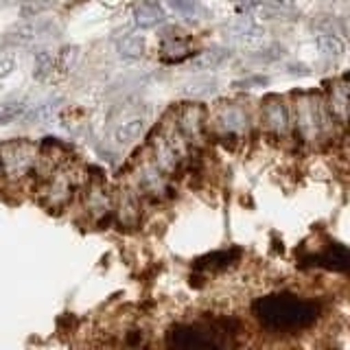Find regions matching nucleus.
<instances>
[{
	"mask_svg": "<svg viewBox=\"0 0 350 350\" xmlns=\"http://www.w3.org/2000/svg\"><path fill=\"white\" fill-rule=\"evenodd\" d=\"M258 322L276 333L300 331L317 320V306L295 295H267L254 302Z\"/></svg>",
	"mask_w": 350,
	"mask_h": 350,
	"instance_id": "1",
	"label": "nucleus"
},
{
	"mask_svg": "<svg viewBox=\"0 0 350 350\" xmlns=\"http://www.w3.org/2000/svg\"><path fill=\"white\" fill-rule=\"evenodd\" d=\"M153 162L162 173H173L180 167V162L186 153V138L180 134V129L173 125H167L162 131H158L151 140Z\"/></svg>",
	"mask_w": 350,
	"mask_h": 350,
	"instance_id": "2",
	"label": "nucleus"
},
{
	"mask_svg": "<svg viewBox=\"0 0 350 350\" xmlns=\"http://www.w3.org/2000/svg\"><path fill=\"white\" fill-rule=\"evenodd\" d=\"M295 125H298L302 140L306 142L322 138V134L328 129V114L320 98L309 94L295 98Z\"/></svg>",
	"mask_w": 350,
	"mask_h": 350,
	"instance_id": "3",
	"label": "nucleus"
},
{
	"mask_svg": "<svg viewBox=\"0 0 350 350\" xmlns=\"http://www.w3.org/2000/svg\"><path fill=\"white\" fill-rule=\"evenodd\" d=\"M36 160H38V149L31 142L16 140L0 147V167H3V173L9 180H22L36 167Z\"/></svg>",
	"mask_w": 350,
	"mask_h": 350,
	"instance_id": "4",
	"label": "nucleus"
},
{
	"mask_svg": "<svg viewBox=\"0 0 350 350\" xmlns=\"http://www.w3.org/2000/svg\"><path fill=\"white\" fill-rule=\"evenodd\" d=\"M228 342L219 337V333L211 331V328L204 326H191V324H182L175 326L169 333V346L175 348H224Z\"/></svg>",
	"mask_w": 350,
	"mask_h": 350,
	"instance_id": "5",
	"label": "nucleus"
},
{
	"mask_svg": "<svg viewBox=\"0 0 350 350\" xmlns=\"http://www.w3.org/2000/svg\"><path fill=\"white\" fill-rule=\"evenodd\" d=\"M53 33H59V27L55 25V22L31 18L29 22H25V25L11 29L5 36V44H9V46H29V44L38 42L46 36H53Z\"/></svg>",
	"mask_w": 350,
	"mask_h": 350,
	"instance_id": "6",
	"label": "nucleus"
},
{
	"mask_svg": "<svg viewBox=\"0 0 350 350\" xmlns=\"http://www.w3.org/2000/svg\"><path fill=\"white\" fill-rule=\"evenodd\" d=\"M204 123H206L204 109L195 103L184 105L178 112V118H175V127H178L180 134L191 142H200V138L204 136V127H206Z\"/></svg>",
	"mask_w": 350,
	"mask_h": 350,
	"instance_id": "7",
	"label": "nucleus"
},
{
	"mask_svg": "<svg viewBox=\"0 0 350 350\" xmlns=\"http://www.w3.org/2000/svg\"><path fill=\"white\" fill-rule=\"evenodd\" d=\"M215 123L224 134H243L247 129V112L237 103H228L217 109Z\"/></svg>",
	"mask_w": 350,
	"mask_h": 350,
	"instance_id": "8",
	"label": "nucleus"
},
{
	"mask_svg": "<svg viewBox=\"0 0 350 350\" xmlns=\"http://www.w3.org/2000/svg\"><path fill=\"white\" fill-rule=\"evenodd\" d=\"M262 123L271 131V134L282 136L289 129V112L280 98L271 96L262 103Z\"/></svg>",
	"mask_w": 350,
	"mask_h": 350,
	"instance_id": "9",
	"label": "nucleus"
},
{
	"mask_svg": "<svg viewBox=\"0 0 350 350\" xmlns=\"http://www.w3.org/2000/svg\"><path fill=\"white\" fill-rule=\"evenodd\" d=\"M138 186L142 191L153 193V195H162L167 191V180H164V173L156 167L153 160H145L136 171Z\"/></svg>",
	"mask_w": 350,
	"mask_h": 350,
	"instance_id": "10",
	"label": "nucleus"
},
{
	"mask_svg": "<svg viewBox=\"0 0 350 350\" xmlns=\"http://www.w3.org/2000/svg\"><path fill=\"white\" fill-rule=\"evenodd\" d=\"M118 221L125 228H136L140 221V202L136 191L123 189L118 197Z\"/></svg>",
	"mask_w": 350,
	"mask_h": 350,
	"instance_id": "11",
	"label": "nucleus"
},
{
	"mask_svg": "<svg viewBox=\"0 0 350 350\" xmlns=\"http://www.w3.org/2000/svg\"><path fill=\"white\" fill-rule=\"evenodd\" d=\"M228 57H230V51L224 49V46L206 49L204 53L197 55L195 59H191L189 72H211V70L219 68V66H221Z\"/></svg>",
	"mask_w": 350,
	"mask_h": 350,
	"instance_id": "12",
	"label": "nucleus"
},
{
	"mask_svg": "<svg viewBox=\"0 0 350 350\" xmlns=\"http://www.w3.org/2000/svg\"><path fill=\"white\" fill-rule=\"evenodd\" d=\"M145 127H147L145 118H140V116L127 118V120H123V123L116 125L112 140L116 142L118 147H127V145L136 142L142 134H145Z\"/></svg>",
	"mask_w": 350,
	"mask_h": 350,
	"instance_id": "13",
	"label": "nucleus"
},
{
	"mask_svg": "<svg viewBox=\"0 0 350 350\" xmlns=\"http://www.w3.org/2000/svg\"><path fill=\"white\" fill-rule=\"evenodd\" d=\"M328 109H331V114L339 120V123H346L348 120V83H346V79H339L331 85Z\"/></svg>",
	"mask_w": 350,
	"mask_h": 350,
	"instance_id": "14",
	"label": "nucleus"
},
{
	"mask_svg": "<svg viewBox=\"0 0 350 350\" xmlns=\"http://www.w3.org/2000/svg\"><path fill=\"white\" fill-rule=\"evenodd\" d=\"M70 195H72V180L68 178V173H57L46 189L49 204L51 206H64L70 200Z\"/></svg>",
	"mask_w": 350,
	"mask_h": 350,
	"instance_id": "15",
	"label": "nucleus"
},
{
	"mask_svg": "<svg viewBox=\"0 0 350 350\" xmlns=\"http://www.w3.org/2000/svg\"><path fill=\"white\" fill-rule=\"evenodd\" d=\"M164 18H167V14H164V9L156 3H142L134 11V22L138 29H153L162 25Z\"/></svg>",
	"mask_w": 350,
	"mask_h": 350,
	"instance_id": "16",
	"label": "nucleus"
},
{
	"mask_svg": "<svg viewBox=\"0 0 350 350\" xmlns=\"http://www.w3.org/2000/svg\"><path fill=\"white\" fill-rule=\"evenodd\" d=\"M62 103V98H46V101H42L38 105H33L31 109L27 107L25 116H22V120H25L27 125H36V123H44V120L53 118V114L57 112V107Z\"/></svg>",
	"mask_w": 350,
	"mask_h": 350,
	"instance_id": "17",
	"label": "nucleus"
},
{
	"mask_svg": "<svg viewBox=\"0 0 350 350\" xmlns=\"http://www.w3.org/2000/svg\"><path fill=\"white\" fill-rule=\"evenodd\" d=\"M226 33L230 38H237V40H250V38H258L262 36V27L256 25L254 20H250V18H241L237 22H232V25H228L226 27Z\"/></svg>",
	"mask_w": 350,
	"mask_h": 350,
	"instance_id": "18",
	"label": "nucleus"
},
{
	"mask_svg": "<svg viewBox=\"0 0 350 350\" xmlns=\"http://www.w3.org/2000/svg\"><path fill=\"white\" fill-rule=\"evenodd\" d=\"M317 49H320V53L326 59H333V62L342 59L346 53L344 42L339 40V36H335V33H322V36L317 38Z\"/></svg>",
	"mask_w": 350,
	"mask_h": 350,
	"instance_id": "19",
	"label": "nucleus"
},
{
	"mask_svg": "<svg viewBox=\"0 0 350 350\" xmlns=\"http://www.w3.org/2000/svg\"><path fill=\"white\" fill-rule=\"evenodd\" d=\"M116 51L123 59H140L145 55V38L127 36L116 44Z\"/></svg>",
	"mask_w": 350,
	"mask_h": 350,
	"instance_id": "20",
	"label": "nucleus"
},
{
	"mask_svg": "<svg viewBox=\"0 0 350 350\" xmlns=\"http://www.w3.org/2000/svg\"><path fill=\"white\" fill-rule=\"evenodd\" d=\"M85 208L90 211L92 215H105L109 211V197L105 195L103 189H98V186H92L90 191L85 195Z\"/></svg>",
	"mask_w": 350,
	"mask_h": 350,
	"instance_id": "21",
	"label": "nucleus"
},
{
	"mask_svg": "<svg viewBox=\"0 0 350 350\" xmlns=\"http://www.w3.org/2000/svg\"><path fill=\"white\" fill-rule=\"evenodd\" d=\"M55 62H57V55H55L53 51H49V49L38 51L36 64H33V75H36L38 79H46L55 68Z\"/></svg>",
	"mask_w": 350,
	"mask_h": 350,
	"instance_id": "22",
	"label": "nucleus"
},
{
	"mask_svg": "<svg viewBox=\"0 0 350 350\" xmlns=\"http://www.w3.org/2000/svg\"><path fill=\"white\" fill-rule=\"evenodd\" d=\"M27 107L29 105L25 101H11V103L0 105V127L11 125V123H16V120H20L22 116H25Z\"/></svg>",
	"mask_w": 350,
	"mask_h": 350,
	"instance_id": "23",
	"label": "nucleus"
},
{
	"mask_svg": "<svg viewBox=\"0 0 350 350\" xmlns=\"http://www.w3.org/2000/svg\"><path fill=\"white\" fill-rule=\"evenodd\" d=\"M55 3L57 0H22V5H20V16L22 18H38L42 14H46L49 9L55 7Z\"/></svg>",
	"mask_w": 350,
	"mask_h": 350,
	"instance_id": "24",
	"label": "nucleus"
},
{
	"mask_svg": "<svg viewBox=\"0 0 350 350\" xmlns=\"http://www.w3.org/2000/svg\"><path fill=\"white\" fill-rule=\"evenodd\" d=\"M320 260H322V265H326V267L346 269L348 267V250L344 245H333Z\"/></svg>",
	"mask_w": 350,
	"mask_h": 350,
	"instance_id": "25",
	"label": "nucleus"
},
{
	"mask_svg": "<svg viewBox=\"0 0 350 350\" xmlns=\"http://www.w3.org/2000/svg\"><path fill=\"white\" fill-rule=\"evenodd\" d=\"M282 57H284V46H280V44H269V46H262L254 55H250V59L258 64H273Z\"/></svg>",
	"mask_w": 350,
	"mask_h": 350,
	"instance_id": "26",
	"label": "nucleus"
},
{
	"mask_svg": "<svg viewBox=\"0 0 350 350\" xmlns=\"http://www.w3.org/2000/svg\"><path fill=\"white\" fill-rule=\"evenodd\" d=\"M217 90V81L215 79H200V81H193L184 88V94L186 96H208Z\"/></svg>",
	"mask_w": 350,
	"mask_h": 350,
	"instance_id": "27",
	"label": "nucleus"
},
{
	"mask_svg": "<svg viewBox=\"0 0 350 350\" xmlns=\"http://www.w3.org/2000/svg\"><path fill=\"white\" fill-rule=\"evenodd\" d=\"M167 5L175 11V14H182V16H197L202 11L197 0H167Z\"/></svg>",
	"mask_w": 350,
	"mask_h": 350,
	"instance_id": "28",
	"label": "nucleus"
},
{
	"mask_svg": "<svg viewBox=\"0 0 350 350\" xmlns=\"http://www.w3.org/2000/svg\"><path fill=\"white\" fill-rule=\"evenodd\" d=\"M162 53L164 57H184L186 53H189V44L182 42V40H164L162 44Z\"/></svg>",
	"mask_w": 350,
	"mask_h": 350,
	"instance_id": "29",
	"label": "nucleus"
},
{
	"mask_svg": "<svg viewBox=\"0 0 350 350\" xmlns=\"http://www.w3.org/2000/svg\"><path fill=\"white\" fill-rule=\"evenodd\" d=\"M16 70V57L14 55H0V79H7V77Z\"/></svg>",
	"mask_w": 350,
	"mask_h": 350,
	"instance_id": "30",
	"label": "nucleus"
},
{
	"mask_svg": "<svg viewBox=\"0 0 350 350\" xmlns=\"http://www.w3.org/2000/svg\"><path fill=\"white\" fill-rule=\"evenodd\" d=\"M75 57H77V49H75V46H72V49H66V51L62 53V64H64V68H68Z\"/></svg>",
	"mask_w": 350,
	"mask_h": 350,
	"instance_id": "31",
	"label": "nucleus"
},
{
	"mask_svg": "<svg viewBox=\"0 0 350 350\" xmlns=\"http://www.w3.org/2000/svg\"><path fill=\"white\" fill-rule=\"evenodd\" d=\"M326 3H337V0H326Z\"/></svg>",
	"mask_w": 350,
	"mask_h": 350,
	"instance_id": "32",
	"label": "nucleus"
},
{
	"mask_svg": "<svg viewBox=\"0 0 350 350\" xmlns=\"http://www.w3.org/2000/svg\"><path fill=\"white\" fill-rule=\"evenodd\" d=\"M0 173H3V167H0Z\"/></svg>",
	"mask_w": 350,
	"mask_h": 350,
	"instance_id": "33",
	"label": "nucleus"
}]
</instances>
